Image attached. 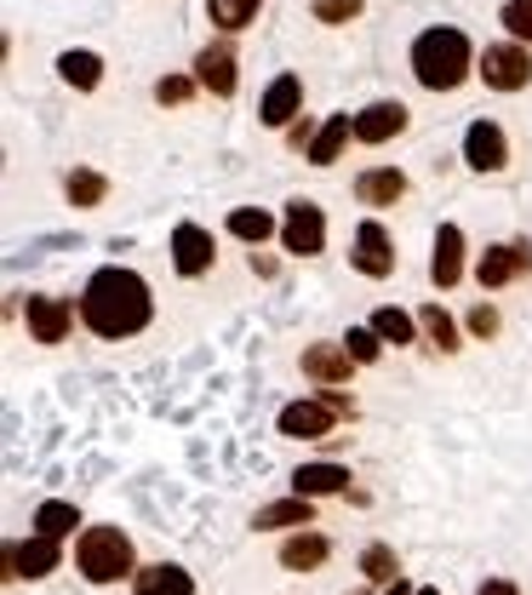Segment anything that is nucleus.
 <instances>
[{
  "label": "nucleus",
  "instance_id": "obj_1",
  "mask_svg": "<svg viewBox=\"0 0 532 595\" xmlns=\"http://www.w3.org/2000/svg\"><path fill=\"white\" fill-rule=\"evenodd\" d=\"M81 315L97 338H132L149 326V286L132 275V270H97L86 281V298H81Z\"/></svg>",
  "mask_w": 532,
  "mask_h": 595
},
{
  "label": "nucleus",
  "instance_id": "obj_2",
  "mask_svg": "<svg viewBox=\"0 0 532 595\" xmlns=\"http://www.w3.org/2000/svg\"><path fill=\"white\" fill-rule=\"evenodd\" d=\"M413 75L429 92H452L470 75V41H463L458 29H424L413 41Z\"/></svg>",
  "mask_w": 532,
  "mask_h": 595
},
{
  "label": "nucleus",
  "instance_id": "obj_3",
  "mask_svg": "<svg viewBox=\"0 0 532 595\" xmlns=\"http://www.w3.org/2000/svg\"><path fill=\"white\" fill-rule=\"evenodd\" d=\"M75 561L92 584H115V578L132 573V539L121 526H86L81 544H75Z\"/></svg>",
  "mask_w": 532,
  "mask_h": 595
},
{
  "label": "nucleus",
  "instance_id": "obj_4",
  "mask_svg": "<svg viewBox=\"0 0 532 595\" xmlns=\"http://www.w3.org/2000/svg\"><path fill=\"white\" fill-rule=\"evenodd\" d=\"M476 75L487 81V86H498V92H521L526 81H532V52L515 41V46H487L481 52V63H476Z\"/></svg>",
  "mask_w": 532,
  "mask_h": 595
},
{
  "label": "nucleus",
  "instance_id": "obj_5",
  "mask_svg": "<svg viewBox=\"0 0 532 595\" xmlns=\"http://www.w3.org/2000/svg\"><path fill=\"white\" fill-rule=\"evenodd\" d=\"M281 241L298 258H315L326 247V218H321V207L315 201H292L286 207V223H281Z\"/></svg>",
  "mask_w": 532,
  "mask_h": 595
},
{
  "label": "nucleus",
  "instance_id": "obj_6",
  "mask_svg": "<svg viewBox=\"0 0 532 595\" xmlns=\"http://www.w3.org/2000/svg\"><path fill=\"white\" fill-rule=\"evenodd\" d=\"M463 160H470L476 173H504V160H510L504 132L492 121H470V132H463Z\"/></svg>",
  "mask_w": 532,
  "mask_h": 595
},
{
  "label": "nucleus",
  "instance_id": "obj_7",
  "mask_svg": "<svg viewBox=\"0 0 532 595\" xmlns=\"http://www.w3.org/2000/svg\"><path fill=\"white\" fill-rule=\"evenodd\" d=\"M332 418H338L332 401H292V407H281V436L321 441V436H332Z\"/></svg>",
  "mask_w": 532,
  "mask_h": 595
},
{
  "label": "nucleus",
  "instance_id": "obj_8",
  "mask_svg": "<svg viewBox=\"0 0 532 595\" xmlns=\"http://www.w3.org/2000/svg\"><path fill=\"white\" fill-rule=\"evenodd\" d=\"M395 132H407V104H395V97H384V104H367L355 115V138L361 144H389Z\"/></svg>",
  "mask_w": 532,
  "mask_h": 595
},
{
  "label": "nucleus",
  "instance_id": "obj_9",
  "mask_svg": "<svg viewBox=\"0 0 532 595\" xmlns=\"http://www.w3.org/2000/svg\"><path fill=\"white\" fill-rule=\"evenodd\" d=\"M23 315H29L35 344H63V333H70V321H75V310L63 304V298H29Z\"/></svg>",
  "mask_w": 532,
  "mask_h": 595
},
{
  "label": "nucleus",
  "instance_id": "obj_10",
  "mask_svg": "<svg viewBox=\"0 0 532 595\" xmlns=\"http://www.w3.org/2000/svg\"><path fill=\"white\" fill-rule=\"evenodd\" d=\"M7 567H12V578H46V573L58 567V539L35 533V539L12 544V550H7Z\"/></svg>",
  "mask_w": 532,
  "mask_h": 595
},
{
  "label": "nucleus",
  "instance_id": "obj_11",
  "mask_svg": "<svg viewBox=\"0 0 532 595\" xmlns=\"http://www.w3.org/2000/svg\"><path fill=\"white\" fill-rule=\"evenodd\" d=\"M173 263L184 275H201V270H212V236L201 223H178L173 229Z\"/></svg>",
  "mask_w": 532,
  "mask_h": 595
},
{
  "label": "nucleus",
  "instance_id": "obj_12",
  "mask_svg": "<svg viewBox=\"0 0 532 595\" xmlns=\"http://www.w3.org/2000/svg\"><path fill=\"white\" fill-rule=\"evenodd\" d=\"M355 270L361 275H389L395 270V252H389V236H384V223H361L355 229Z\"/></svg>",
  "mask_w": 532,
  "mask_h": 595
},
{
  "label": "nucleus",
  "instance_id": "obj_13",
  "mask_svg": "<svg viewBox=\"0 0 532 595\" xmlns=\"http://www.w3.org/2000/svg\"><path fill=\"white\" fill-rule=\"evenodd\" d=\"M458 275H463V229L458 223H441L436 258H429V281H436V286H458Z\"/></svg>",
  "mask_w": 532,
  "mask_h": 595
},
{
  "label": "nucleus",
  "instance_id": "obj_14",
  "mask_svg": "<svg viewBox=\"0 0 532 595\" xmlns=\"http://www.w3.org/2000/svg\"><path fill=\"white\" fill-rule=\"evenodd\" d=\"M195 81H201L212 97H229V92H236V52H229V46H207L201 58H195Z\"/></svg>",
  "mask_w": 532,
  "mask_h": 595
},
{
  "label": "nucleus",
  "instance_id": "obj_15",
  "mask_svg": "<svg viewBox=\"0 0 532 595\" xmlns=\"http://www.w3.org/2000/svg\"><path fill=\"white\" fill-rule=\"evenodd\" d=\"M350 367H355V355H350L344 344H310V349H304V373H310L315 384H344Z\"/></svg>",
  "mask_w": 532,
  "mask_h": 595
},
{
  "label": "nucleus",
  "instance_id": "obj_16",
  "mask_svg": "<svg viewBox=\"0 0 532 595\" xmlns=\"http://www.w3.org/2000/svg\"><path fill=\"white\" fill-rule=\"evenodd\" d=\"M521 270H526V247H492V252H481V263H476V281H481V286H510Z\"/></svg>",
  "mask_w": 532,
  "mask_h": 595
},
{
  "label": "nucleus",
  "instance_id": "obj_17",
  "mask_svg": "<svg viewBox=\"0 0 532 595\" xmlns=\"http://www.w3.org/2000/svg\"><path fill=\"white\" fill-rule=\"evenodd\" d=\"M355 195H361L367 207H395V201L407 195V178L395 173V167H373V173L355 178Z\"/></svg>",
  "mask_w": 532,
  "mask_h": 595
},
{
  "label": "nucleus",
  "instance_id": "obj_18",
  "mask_svg": "<svg viewBox=\"0 0 532 595\" xmlns=\"http://www.w3.org/2000/svg\"><path fill=\"white\" fill-rule=\"evenodd\" d=\"M298 104H304V81L281 75V81H270V92H263V121H270V126H292Z\"/></svg>",
  "mask_w": 532,
  "mask_h": 595
},
{
  "label": "nucleus",
  "instance_id": "obj_19",
  "mask_svg": "<svg viewBox=\"0 0 532 595\" xmlns=\"http://www.w3.org/2000/svg\"><path fill=\"white\" fill-rule=\"evenodd\" d=\"M344 487H350V470H338V464H304L292 476L298 499H326V492H344Z\"/></svg>",
  "mask_w": 532,
  "mask_h": 595
},
{
  "label": "nucleus",
  "instance_id": "obj_20",
  "mask_svg": "<svg viewBox=\"0 0 532 595\" xmlns=\"http://www.w3.org/2000/svg\"><path fill=\"white\" fill-rule=\"evenodd\" d=\"M355 138V115H332L321 132H315V144H310V160L315 167H332V160L344 155V144Z\"/></svg>",
  "mask_w": 532,
  "mask_h": 595
},
{
  "label": "nucleus",
  "instance_id": "obj_21",
  "mask_svg": "<svg viewBox=\"0 0 532 595\" xmlns=\"http://www.w3.org/2000/svg\"><path fill=\"white\" fill-rule=\"evenodd\" d=\"M252 526L258 533H275V526H310V499H275V504H263L258 515H252Z\"/></svg>",
  "mask_w": 532,
  "mask_h": 595
},
{
  "label": "nucleus",
  "instance_id": "obj_22",
  "mask_svg": "<svg viewBox=\"0 0 532 595\" xmlns=\"http://www.w3.org/2000/svg\"><path fill=\"white\" fill-rule=\"evenodd\" d=\"M132 595H195V584H189V573L184 567H144L138 573V584H132Z\"/></svg>",
  "mask_w": 532,
  "mask_h": 595
},
{
  "label": "nucleus",
  "instance_id": "obj_23",
  "mask_svg": "<svg viewBox=\"0 0 532 595\" xmlns=\"http://www.w3.org/2000/svg\"><path fill=\"white\" fill-rule=\"evenodd\" d=\"M321 561H326V539L321 533H298V539L281 544V567H292V573H310V567H321Z\"/></svg>",
  "mask_w": 532,
  "mask_h": 595
},
{
  "label": "nucleus",
  "instance_id": "obj_24",
  "mask_svg": "<svg viewBox=\"0 0 532 595\" xmlns=\"http://www.w3.org/2000/svg\"><path fill=\"white\" fill-rule=\"evenodd\" d=\"M75 526H81V510L75 504H63V499H46L41 510H35V533H46V539H70L75 533Z\"/></svg>",
  "mask_w": 532,
  "mask_h": 595
},
{
  "label": "nucleus",
  "instance_id": "obj_25",
  "mask_svg": "<svg viewBox=\"0 0 532 595\" xmlns=\"http://www.w3.org/2000/svg\"><path fill=\"white\" fill-rule=\"evenodd\" d=\"M58 75L70 81V86H81V92H92L97 81H104V58H97V52H63L58 58Z\"/></svg>",
  "mask_w": 532,
  "mask_h": 595
},
{
  "label": "nucleus",
  "instance_id": "obj_26",
  "mask_svg": "<svg viewBox=\"0 0 532 595\" xmlns=\"http://www.w3.org/2000/svg\"><path fill=\"white\" fill-rule=\"evenodd\" d=\"M229 236H241V241H270V236H275V218L258 212V207H241V212H229Z\"/></svg>",
  "mask_w": 532,
  "mask_h": 595
},
{
  "label": "nucleus",
  "instance_id": "obj_27",
  "mask_svg": "<svg viewBox=\"0 0 532 595\" xmlns=\"http://www.w3.org/2000/svg\"><path fill=\"white\" fill-rule=\"evenodd\" d=\"M361 573H367L373 584H395V578H401V567H395V550L389 544H367V550H361Z\"/></svg>",
  "mask_w": 532,
  "mask_h": 595
},
{
  "label": "nucleus",
  "instance_id": "obj_28",
  "mask_svg": "<svg viewBox=\"0 0 532 595\" xmlns=\"http://www.w3.org/2000/svg\"><path fill=\"white\" fill-rule=\"evenodd\" d=\"M258 7H263V0H207L212 23H223V29H247Z\"/></svg>",
  "mask_w": 532,
  "mask_h": 595
},
{
  "label": "nucleus",
  "instance_id": "obj_29",
  "mask_svg": "<svg viewBox=\"0 0 532 595\" xmlns=\"http://www.w3.org/2000/svg\"><path fill=\"white\" fill-rule=\"evenodd\" d=\"M373 333H378L384 344H413V315H407V310H378V315H373Z\"/></svg>",
  "mask_w": 532,
  "mask_h": 595
},
{
  "label": "nucleus",
  "instance_id": "obj_30",
  "mask_svg": "<svg viewBox=\"0 0 532 595\" xmlns=\"http://www.w3.org/2000/svg\"><path fill=\"white\" fill-rule=\"evenodd\" d=\"M498 23H504L521 46H532V0H504V12H498Z\"/></svg>",
  "mask_w": 532,
  "mask_h": 595
},
{
  "label": "nucleus",
  "instance_id": "obj_31",
  "mask_svg": "<svg viewBox=\"0 0 532 595\" xmlns=\"http://www.w3.org/2000/svg\"><path fill=\"white\" fill-rule=\"evenodd\" d=\"M344 349L355 355V367H373V361H378V349H384V338L373 333V326H350V338H344Z\"/></svg>",
  "mask_w": 532,
  "mask_h": 595
},
{
  "label": "nucleus",
  "instance_id": "obj_32",
  "mask_svg": "<svg viewBox=\"0 0 532 595\" xmlns=\"http://www.w3.org/2000/svg\"><path fill=\"white\" fill-rule=\"evenodd\" d=\"M418 321H424V333H429V338H436L441 349H458V326H452V315H447L441 304H429V310H424Z\"/></svg>",
  "mask_w": 532,
  "mask_h": 595
},
{
  "label": "nucleus",
  "instance_id": "obj_33",
  "mask_svg": "<svg viewBox=\"0 0 532 595\" xmlns=\"http://www.w3.org/2000/svg\"><path fill=\"white\" fill-rule=\"evenodd\" d=\"M104 178H97V173H70V201L75 207H97V201H104Z\"/></svg>",
  "mask_w": 532,
  "mask_h": 595
},
{
  "label": "nucleus",
  "instance_id": "obj_34",
  "mask_svg": "<svg viewBox=\"0 0 532 595\" xmlns=\"http://www.w3.org/2000/svg\"><path fill=\"white\" fill-rule=\"evenodd\" d=\"M315 18L321 23H350V18H361V0H315Z\"/></svg>",
  "mask_w": 532,
  "mask_h": 595
},
{
  "label": "nucleus",
  "instance_id": "obj_35",
  "mask_svg": "<svg viewBox=\"0 0 532 595\" xmlns=\"http://www.w3.org/2000/svg\"><path fill=\"white\" fill-rule=\"evenodd\" d=\"M189 92H195V86H189L184 75H166V81L155 86V97H160V104H184V97H189Z\"/></svg>",
  "mask_w": 532,
  "mask_h": 595
},
{
  "label": "nucleus",
  "instance_id": "obj_36",
  "mask_svg": "<svg viewBox=\"0 0 532 595\" xmlns=\"http://www.w3.org/2000/svg\"><path fill=\"white\" fill-rule=\"evenodd\" d=\"M470 326H476V338H492V333H498V310H492V304H481V310L470 315Z\"/></svg>",
  "mask_w": 532,
  "mask_h": 595
},
{
  "label": "nucleus",
  "instance_id": "obj_37",
  "mask_svg": "<svg viewBox=\"0 0 532 595\" xmlns=\"http://www.w3.org/2000/svg\"><path fill=\"white\" fill-rule=\"evenodd\" d=\"M476 595H521V589H515V584H510V578H487V584H481V589H476Z\"/></svg>",
  "mask_w": 532,
  "mask_h": 595
},
{
  "label": "nucleus",
  "instance_id": "obj_38",
  "mask_svg": "<svg viewBox=\"0 0 532 595\" xmlns=\"http://www.w3.org/2000/svg\"><path fill=\"white\" fill-rule=\"evenodd\" d=\"M384 595H413V589H407V584H401V578H395V584H389V589H384Z\"/></svg>",
  "mask_w": 532,
  "mask_h": 595
},
{
  "label": "nucleus",
  "instance_id": "obj_39",
  "mask_svg": "<svg viewBox=\"0 0 532 595\" xmlns=\"http://www.w3.org/2000/svg\"><path fill=\"white\" fill-rule=\"evenodd\" d=\"M413 595H441V589H413Z\"/></svg>",
  "mask_w": 532,
  "mask_h": 595
}]
</instances>
